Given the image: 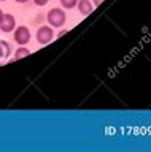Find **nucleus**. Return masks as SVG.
<instances>
[{
  "mask_svg": "<svg viewBox=\"0 0 151 152\" xmlns=\"http://www.w3.org/2000/svg\"><path fill=\"white\" fill-rule=\"evenodd\" d=\"M60 5H62L64 8H67V10H72L77 7V3H78V0H59Z\"/></svg>",
  "mask_w": 151,
  "mask_h": 152,
  "instance_id": "8",
  "label": "nucleus"
},
{
  "mask_svg": "<svg viewBox=\"0 0 151 152\" xmlns=\"http://www.w3.org/2000/svg\"><path fill=\"white\" fill-rule=\"evenodd\" d=\"M35 5H38V7H43V5L48 3V0H34Z\"/></svg>",
  "mask_w": 151,
  "mask_h": 152,
  "instance_id": "9",
  "label": "nucleus"
},
{
  "mask_svg": "<svg viewBox=\"0 0 151 152\" xmlns=\"http://www.w3.org/2000/svg\"><path fill=\"white\" fill-rule=\"evenodd\" d=\"M92 2H94V7H99V5H100L103 0H92Z\"/></svg>",
  "mask_w": 151,
  "mask_h": 152,
  "instance_id": "10",
  "label": "nucleus"
},
{
  "mask_svg": "<svg viewBox=\"0 0 151 152\" xmlns=\"http://www.w3.org/2000/svg\"><path fill=\"white\" fill-rule=\"evenodd\" d=\"M30 37H32V35H30L29 27H26V26L16 27V30H15V41H16L19 46L27 45V43L30 41Z\"/></svg>",
  "mask_w": 151,
  "mask_h": 152,
  "instance_id": "3",
  "label": "nucleus"
},
{
  "mask_svg": "<svg viewBox=\"0 0 151 152\" xmlns=\"http://www.w3.org/2000/svg\"><path fill=\"white\" fill-rule=\"evenodd\" d=\"M2 18H3V11L0 10V22H2Z\"/></svg>",
  "mask_w": 151,
  "mask_h": 152,
  "instance_id": "12",
  "label": "nucleus"
},
{
  "mask_svg": "<svg viewBox=\"0 0 151 152\" xmlns=\"http://www.w3.org/2000/svg\"><path fill=\"white\" fill-rule=\"evenodd\" d=\"M46 19H48L49 26L53 27H62L65 21H67V16H65V11L62 8H51L48 14H46Z\"/></svg>",
  "mask_w": 151,
  "mask_h": 152,
  "instance_id": "1",
  "label": "nucleus"
},
{
  "mask_svg": "<svg viewBox=\"0 0 151 152\" xmlns=\"http://www.w3.org/2000/svg\"><path fill=\"white\" fill-rule=\"evenodd\" d=\"M16 2H18V3H26L27 0H16Z\"/></svg>",
  "mask_w": 151,
  "mask_h": 152,
  "instance_id": "13",
  "label": "nucleus"
},
{
  "mask_svg": "<svg viewBox=\"0 0 151 152\" xmlns=\"http://www.w3.org/2000/svg\"><path fill=\"white\" fill-rule=\"evenodd\" d=\"M54 38V32L49 26H41L37 30V41L40 45H48V43Z\"/></svg>",
  "mask_w": 151,
  "mask_h": 152,
  "instance_id": "2",
  "label": "nucleus"
},
{
  "mask_svg": "<svg viewBox=\"0 0 151 152\" xmlns=\"http://www.w3.org/2000/svg\"><path fill=\"white\" fill-rule=\"evenodd\" d=\"M11 54V45L5 40L0 41V59H8Z\"/></svg>",
  "mask_w": 151,
  "mask_h": 152,
  "instance_id": "6",
  "label": "nucleus"
},
{
  "mask_svg": "<svg viewBox=\"0 0 151 152\" xmlns=\"http://www.w3.org/2000/svg\"><path fill=\"white\" fill-rule=\"evenodd\" d=\"M15 27H16V19L13 14H7V13H3V18H2V22H0V30L2 32H13L15 30Z\"/></svg>",
  "mask_w": 151,
  "mask_h": 152,
  "instance_id": "4",
  "label": "nucleus"
},
{
  "mask_svg": "<svg viewBox=\"0 0 151 152\" xmlns=\"http://www.w3.org/2000/svg\"><path fill=\"white\" fill-rule=\"evenodd\" d=\"M29 54H30V51L27 49L26 46H19L15 51V60H19V59H22V57H27Z\"/></svg>",
  "mask_w": 151,
  "mask_h": 152,
  "instance_id": "7",
  "label": "nucleus"
},
{
  "mask_svg": "<svg viewBox=\"0 0 151 152\" xmlns=\"http://www.w3.org/2000/svg\"><path fill=\"white\" fill-rule=\"evenodd\" d=\"M65 33H67V30H60V32L57 33V37H62V35H65Z\"/></svg>",
  "mask_w": 151,
  "mask_h": 152,
  "instance_id": "11",
  "label": "nucleus"
},
{
  "mask_svg": "<svg viewBox=\"0 0 151 152\" xmlns=\"http://www.w3.org/2000/svg\"><path fill=\"white\" fill-rule=\"evenodd\" d=\"M77 5H78V11L81 13L83 16H88V14H91L94 11V5L89 2V0H80Z\"/></svg>",
  "mask_w": 151,
  "mask_h": 152,
  "instance_id": "5",
  "label": "nucleus"
}]
</instances>
